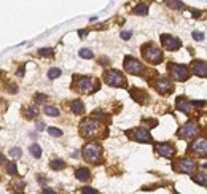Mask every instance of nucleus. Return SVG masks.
<instances>
[{
  "instance_id": "cd10ccee",
  "label": "nucleus",
  "mask_w": 207,
  "mask_h": 194,
  "mask_svg": "<svg viewBox=\"0 0 207 194\" xmlns=\"http://www.w3.org/2000/svg\"><path fill=\"white\" fill-rule=\"evenodd\" d=\"M5 165H7L8 175H13V177H15V175L18 173V169H16V164H15V162H8V164H5Z\"/></svg>"
},
{
  "instance_id": "473e14b6",
  "label": "nucleus",
  "mask_w": 207,
  "mask_h": 194,
  "mask_svg": "<svg viewBox=\"0 0 207 194\" xmlns=\"http://www.w3.org/2000/svg\"><path fill=\"white\" fill-rule=\"evenodd\" d=\"M40 56H43V58H45V56H46V58H51V56H53V49H51V48H41V49H40Z\"/></svg>"
},
{
  "instance_id": "5701e85b",
  "label": "nucleus",
  "mask_w": 207,
  "mask_h": 194,
  "mask_svg": "<svg viewBox=\"0 0 207 194\" xmlns=\"http://www.w3.org/2000/svg\"><path fill=\"white\" fill-rule=\"evenodd\" d=\"M49 165H51L53 170H62V169H65V162L62 159H54V161H51Z\"/></svg>"
},
{
  "instance_id": "bb28decb",
  "label": "nucleus",
  "mask_w": 207,
  "mask_h": 194,
  "mask_svg": "<svg viewBox=\"0 0 207 194\" xmlns=\"http://www.w3.org/2000/svg\"><path fill=\"white\" fill-rule=\"evenodd\" d=\"M80 58H83V59H92L94 58V53L91 51V49H88V48H83V49H80Z\"/></svg>"
},
{
  "instance_id": "79ce46f5",
  "label": "nucleus",
  "mask_w": 207,
  "mask_h": 194,
  "mask_svg": "<svg viewBox=\"0 0 207 194\" xmlns=\"http://www.w3.org/2000/svg\"><path fill=\"white\" fill-rule=\"evenodd\" d=\"M41 194H58V192L54 191V189H43V192H41Z\"/></svg>"
},
{
  "instance_id": "39448f33",
  "label": "nucleus",
  "mask_w": 207,
  "mask_h": 194,
  "mask_svg": "<svg viewBox=\"0 0 207 194\" xmlns=\"http://www.w3.org/2000/svg\"><path fill=\"white\" fill-rule=\"evenodd\" d=\"M104 81L108 86H113V88L126 86V78L123 76V73L120 70H107L104 73Z\"/></svg>"
},
{
  "instance_id": "2eb2a0df",
  "label": "nucleus",
  "mask_w": 207,
  "mask_h": 194,
  "mask_svg": "<svg viewBox=\"0 0 207 194\" xmlns=\"http://www.w3.org/2000/svg\"><path fill=\"white\" fill-rule=\"evenodd\" d=\"M193 73L201 78H207V64L204 61H193Z\"/></svg>"
},
{
  "instance_id": "1a4fd4ad",
  "label": "nucleus",
  "mask_w": 207,
  "mask_h": 194,
  "mask_svg": "<svg viewBox=\"0 0 207 194\" xmlns=\"http://www.w3.org/2000/svg\"><path fill=\"white\" fill-rule=\"evenodd\" d=\"M128 135L135 142H140V143H151L153 142V137L150 135V132L143 127H135L132 131H128Z\"/></svg>"
},
{
  "instance_id": "9d476101",
  "label": "nucleus",
  "mask_w": 207,
  "mask_h": 194,
  "mask_svg": "<svg viewBox=\"0 0 207 194\" xmlns=\"http://www.w3.org/2000/svg\"><path fill=\"white\" fill-rule=\"evenodd\" d=\"M169 72H171V76L174 80H177V81H185V80L190 78L188 67L186 65H182V64H174V65H171Z\"/></svg>"
},
{
  "instance_id": "aec40b11",
  "label": "nucleus",
  "mask_w": 207,
  "mask_h": 194,
  "mask_svg": "<svg viewBox=\"0 0 207 194\" xmlns=\"http://www.w3.org/2000/svg\"><path fill=\"white\" fill-rule=\"evenodd\" d=\"M134 15H139V16H145V15H148V5H147V3H139V5H135V8H134Z\"/></svg>"
},
{
  "instance_id": "ddd939ff",
  "label": "nucleus",
  "mask_w": 207,
  "mask_h": 194,
  "mask_svg": "<svg viewBox=\"0 0 207 194\" xmlns=\"http://www.w3.org/2000/svg\"><path fill=\"white\" fill-rule=\"evenodd\" d=\"M155 151L164 158H172L175 153V148L169 142H162V143H155Z\"/></svg>"
},
{
  "instance_id": "6ab92c4d",
  "label": "nucleus",
  "mask_w": 207,
  "mask_h": 194,
  "mask_svg": "<svg viewBox=\"0 0 207 194\" xmlns=\"http://www.w3.org/2000/svg\"><path fill=\"white\" fill-rule=\"evenodd\" d=\"M70 110H72L73 115H83V112H85V105H83L81 100L75 99V100L70 102Z\"/></svg>"
},
{
  "instance_id": "ea45409f",
  "label": "nucleus",
  "mask_w": 207,
  "mask_h": 194,
  "mask_svg": "<svg viewBox=\"0 0 207 194\" xmlns=\"http://www.w3.org/2000/svg\"><path fill=\"white\" fill-rule=\"evenodd\" d=\"M147 124H150V126H156V124H158V121L156 119H143Z\"/></svg>"
},
{
  "instance_id": "c756f323",
  "label": "nucleus",
  "mask_w": 207,
  "mask_h": 194,
  "mask_svg": "<svg viewBox=\"0 0 207 194\" xmlns=\"http://www.w3.org/2000/svg\"><path fill=\"white\" fill-rule=\"evenodd\" d=\"M46 99H48V97L45 94H41V92H37L34 95V102L35 104H43V102H46Z\"/></svg>"
},
{
  "instance_id": "a211bd4d",
  "label": "nucleus",
  "mask_w": 207,
  "mask_h": 194,
  "mask_svg": "<svg viewBox=\"0 0 207 194\" xmlns=\"http://www.w3.org/2000/svg\"><path fill=\"white\" fill-rule=\"evenodd\" d=\"M75 177H77V180H80V182H89L91 180V172L86 167H78L75 170Z\"/></svg>"
},
{
  "instance_id": "b1692460",
  "label": "nucleus",
  "mask_w": 207,
  "mask_h": 194,
  "mask_svg": "<svg viewBox=\"0 0 207 194\" xmlns=\"http://www.w3.org/2000/svg\"><path fill=\"white\" fill-rule=\"evenodd\" d=\"M61 68H58V67H53V68H49L48 70V78L49 80H56V78H59L61 76Z\"/></svg>"
},
{
  "instance_id": "0eeeda50",
  "label": "nucleus",
  "mask_w": 207,
  "mask_h": 194,
  "mask_svg": "<svg viewBox=\"0 0 207 194\" xmlns=\"http://www.w3.org/2000/svg\"><path fill=\"white\" fill-rule=\"evenodd\" d=\"M196 169H198V164L193 161L191 158H182V159H178V161L175 162V170L180 172V173H188V175H191V173L196 172Z\"/></svg>"
},
{
  "instance_id": "c85d7f7f",
  "label": "nucleus",
  "mask_w": 207,
  "mask_h": 194,
  "mask_svg": "<svg viewBox=\"0 0 207 194\" xmlns=\"http://www.w3.org/2000/svg\"><path fill=\"white\" fill-rule=\"evenodd\" d=\"M195 182H196L198 185H201V186H205V185H207V177H205L204 173H199V175L195 177Z\"/></svg>"
},
{
  "instance_id": "a18cd8bd",
  "label": "nucleus",
  "mask_w": 207,
  "mask_h": 194,
  "mask_svg": "<svg viewBox=\"0 0 207 194\" xmlns=\"http://www.w3.org/2000/svg\"><path fill=\"white\" fill-rule=\"evenodd\" d=\"M201 15V11H198V10H193V16H195V18H198Z\"/></svg>"
},
{
  "instance_id": "72a5a7b5",
  "label": "nucleus",
  "mask_w": 207,
  "mask_h": 194,
  "mask_svg": "<svg viewBox=\"0 0 207 194\" xmlns=\"http://www.w3.org/2000/svg\"><path fill=\"white\" fill-rule=\"evenodd\" d=\"M92 115H94L96 118H99V119H105V118H107V113H104L102 110H96Z\"/></svg>"
},
{
  "instance_id": "e433bc0d",
  "label": "nucleus",
  "mask_w": 207,
  "mask_h": 194,
  "mask_svg": "<svg viewBox=\"0 0 207 194\" xmlns=\"http://www.w3.org/2000/svg\"><path fill=\"white\" fill-rule=\"evenodd\" d=\"M193 38H195V40H198V41H201V40H204V34H202V32H198V30H195V32H193Z\"/></svg>"
},
{
  "instance_id": "9b49d317",
  "label": "nucleus",
  "mask_w": 207,
  "mask_h": 194,
  "mask_svg": "<svg viewBox=\"0 0 207 194\" xmlns=\"http://www.w3.org/2000/svg\"><path fill=\"white\" fill-rule=\"evenodd\" d=\"M124 68H126V72L131 75H140L143 72V64H140L132 56H126L124 58Z\"/></svg>"
},
{
  "instance_id": "a19ab883",
  "label": "nucleus",
  "mask_w": 207,
  "mask_h": 194,
  "mask_svg": "<svg viewBox=\"0 0 207 194\" xmlns=\"http://www.w3.org/2000/svg\"><path fill=\"white\" fill-rule=\"evenodd\" d=\"M38 183H40V185H45V183H48V178H45V177H40V178H38Z\"/></svg>"
},
{
  "instance_id": "7ed1b4c3",
  "label": "nucleus",
  "mask_w": 207,
  "mask_h": 194,
  "mask_svg": "<svg viewBox=\"0 0 207 194\" xmlns=\"http://www.w3.org/2000/svg\"><path fill=\"white\" fill-rule=\"evenodd\" d=\"M142 54H143V59L150 64H159L162 61V51L161 48H158L153 43H148L142 48Z\"/></svg>"
},
{
  "instance_id": "f257e3e1",
  "label": "nucleus",
  "mask_w": 207,
  "mask_h": 194,
  "mask_svg": "<svg viewBox=\"0 0 207 194\" xmlns=\"http://www.w3.org/2000/svg\"><path fill=\"white\" fill-rule=\"evenodd\" d=\"M73 89L77 91V92H81V94H91V92H94L96 89L99 88V81H94L92 78H89V76H78L77 75V78H75V81H73Z\"/></svg>"
},
{
  "instance_id": "dca6fc26",
  "label": "nucleus",
  "mask_w": 207,
  "mask_h": 194,
  "mask_svg": "<svg viewBox=\"0 0 207 194\" xmlns=\"http://www.w3.org/2000/svg\"><path fill=\"white\" fill-rule=\"evenodd\" d=\"M131 95L134 97V99L139 102V104H147L150 100V95L143 91V89H139V88H132L131 91Z\"/></svg>"
},
{
  "instance_id": "2f4dec72",
  "label": "nucleus",
  "mask_w": 207,
  "mask_h": 194,
  "mask_svg": "<svg viewBox=\"0 0 207 194\" xmlns=\"http://www.w3.org/2000/svg\"><path fill=\"white\" fill-rule=\"evenodd\" d=\"M8 155H10L11 158H21V148H11V150L8 151Z\"/></svg>"
},
{
  "instance_id": "4be33fe9",
  "label": "nucleus",
  "mask_w": 207,
  "mask_h": 194,
  "mask_svg": "<svg viewBox=\"0 0 207 194\" xmlns=\"http://www.w3.org/2000/svg\"><path fill=\"white\" fill-rule=\"evenodd\" d=\"M43 113H45V115H48V116H51V118H56V116H59V110H58L56 107L46 105V107L43 108Z\"/></svg>"
},
{
  "instance_id": "4c0bfd02",
  "label": "nucleus",
  "mask_w": 207,
  "mask_h": 194,
  "mask_svg": "<svg viewBox=\"0 0 207 194\" xmlns=\"http://www.w3.org/2000/svg\"><path fill=\"white\" fill-rule=\"evenodd\" d=\"M7 88H10L8 91H10L11 94H16V92H18V86H16V85H8Z\"/></svg>"
},
{
  "instance_id": "f704fd0d",
  "label": "nucleus",
  "mask_w": 207,
  "mask_h": 194,
  "mask_svg": "<svg viewBox=\"0 0 207 194\" xmlns=\"http://www.w3.org/2000/svg\"><path fill=\"white\" fill-rule=\"evenodd\" d=\"M81 194H97V191L92 189V188H89V186H85V188L81 189Z\"/></svg>"
},
{
  "instance_id": "c9c22d12",
  "label": "nucleus",
  "mask_w": 207,
  "mask_h": 194,
  "mask_svg": "<svg viewBox=\"0 0 207 194\" xmlns=\"http://www.w3.org/2000/svg\"><path fill=\"white\" fill-rule=\"evenodd\" d=\"M132 37V30H123L121 32V38L123 40H129Z\"/></svg>"
},
{
  "instance_id": "a878e982",
  "label": "nucleus",
  "mask_w": 207,
  "mask_h": 194,
  "mask_svg": "<svg viewBox=\"0 0 207 194\" xmlns=\"http://www.w3.org/2000/svg\"><path fill=\"white\" fill-rule=\"evenodd\" d=\"M24 115H26L27 119L35 118V116H37V108H34V107H26V108H24Z\"/></svg>"
},
{
  "instance_id": "423d86ee",
  "label": "nucleus",
  "mask_w": 207,
  "mask_h": 194,
  "mask_svg": "<svg viewBox=\"0 0 207 194\" xmlns=\"http://www.w3.org/2000/svg\"><path fill=\"white\" fill-rule=\"evenodd\" d=\"M188 151L199 158H207V138L204 137H196L193 143L188 146Z\"/></svg>"
},
{
  "instance_id": "37998d69",
  "label": "nucleus",
  "mask_w": 207,
  "mask_h": 194,
  "mask_svg": "<svg viewBox=\"0 0 207 194\" xmlns=\"http://www.w3.org/2000/svg\"><path fill=\"white\" fill-rule=\"evenodd\" d=\"M101 62H102V65H108V59L107 58H102V59H99Z\"/></svg>"
},
{
  "instance_id": "58836bf2",
  "label": "nucleus",
  "mask_w": 207,
  "mask_h": 194,
  "mask_svg": "<svg viewBox=\"0 0 207 194\" xmlns=\"http://www.w3.org/2000/svg\"><path fill=\"white\" fill-rule=\"evenodd\" d=\"M191 104L195 105V107H204V105H205L204 100H191Z\"/></svg>"
},
{
  "instance_id": "4468645a",
  "label": "nucleus",
  "mask_w": 207,
  "mask_h": 194,
  "mask_svg": "<svg viewBox=\"0 0 207 194\" xmlns=\"http://www.w3.org/2000/svg\"><path fill=\"white\" fill-rule=\"evenodd\" d=\"M155 88L159 94H169L172 91V81L167 76H159L155 83Z\"/></svg>"
},
{
  "instance_id": "7c9ffc66",
  "label": "nucleus",
  "mask_w": 207,
  "mask_h": 194,
  "mask_svg": "<svg viewBox=\"0 0 207 194\" xmlns=\"http://www.w3.org/2000/svg\"><path fill=\"white\" fill-rule=\"evenodd\" d=\"M48 134L53 135V137H61L62 135V131L58 129V127H48Z\"/></svg>"
},
{
  "instance_id": "393cba45",
  "label": "nucleus",
  "mask_w": 207,
  "mask_h": 194,
  "mask_svg": "<svg viewBox=\"0 0 207 194\" xmlns=\"http://www.w3.org/2000/svg\"><path fill=\"white\" fill-rule=\"evenodd\" d=\"M29 150H31V153H32V156H34V158H37V159H38V158L41 156V148H40V145H38V143H32Z\"/></svg>"
},
{
  "instance_id": "20e7f679",
  "label": "nucleus",
  "mask_w": 207,
  "mask_h": 194,
  "mask_svg": "<svg viewBox=\"0 0 207 194\" xmlns=\"http://www.w3.org/2000/svg\"><path fill=\"white\" fill-rule=\"evenodd\" d=\"M99 131H101V122L97 119L88 118L80 124V134L83 137H94L99 134Z\"/></svg>"
},
{
  "instance_id": "f3484780",
  "label": "nucleus",
  "mask_w": 207,
  "mask_h": 194,
  "mask_svg": "<svg viewBox=\"0 0 207 194\" xmlns=\"http://www.w3.org/2000/svg\"><path fill=\"white\" fill-rule=\"evenodd\" d=\"M191 102H188V100H185L183 97H178L177 99V102H175V107H177V110L178 112H182V113H185V115H190L191 113Z\"/></svg>"
},
{
  "instance_id": "412c9836",
  "label": "nucleus",
  "mask_w": 207,
  "mask_h": 194,
  "mask_svg": "<svg viewBox=\"0 0 207 194\" xmlns=\"http://www.w3.org/2000/svg\"><path fill=\"white\" fill-rule=\"evenodd\" d=\"M167 5H169V8H172V10H178V11L186 8L185 3L180 2V0H167Z\"/></svg>"
},
{
  "instance_id": "c03bdc74",
  "label": "nucleus",
  "mask_w": 207,
  "mask_h": 194,
  "mask_svg": "<svg viewBox=\"0 0 207 194\" xmlns=\"http://www.w3.org/2000/svg\"><path fill=\"white\" fill-rule=\"evenodd\" d=\"M78 35L83 38V37H86V35H88V32H86V30H80V32H78Z\"/></svg>"
},
{
  "instance_id": "f03ea898",
  "label": "nucleus",
  "mask_w": 207,
  "mask_h": 194,
  "mask_svg": "<svg viewBox=\"0 0 207 194\" xmlns=\"http://www.w3.org/2000/svg\"><path fill=\"white\" fill-rule=\"evenodd\" d=\"M101 156H102V148L97 142H89L83 148V158L91 164H96L97 161H101Z\"/></svg>"
},
{
  "instance_id": "49530a36",
  "label": "nucleus",
  "mask_w": 207,
  "mask_h": 194,
  "mask_svg": "<svg viewBox=\"0 0 207 194\" xmlns=\"http://www.w3.org/2000/svg\"><path fill=\"white\" fill-rule=\"evenodd\" d=\"M37 129H38V131H43L45 127H43V124H41V122H38V127H37Z\"/></svg>"
},
{
  "instance_id": "6e6552de",
  "label": "nucleus",
  "mask_w": 207,
  "mask_h": 194,
  "mask_svg": "<svg viewBox=\"0 0 207 194\" xmlns=\"http://www.w3.org/2000/svg\"><path fill=\"white\" fill-rule=\"evenodd\" d=\"M199 134V126L196 121H186L183 124V127H180L178 131V137L180 138H195L196 135Z\"/></svg>"
},
{
  "instance_id": "f8f14e48",
  "label": "nucleus",
  "mask_w": 207,
  "mask_h": 194,
  "mask_svg": "<svg viewBox=\"0 0 207 194\" xmlns=\"http://www.w3.org/2000/svg\"><path fill=\"white\" fill-rule=\"evenodd\" d=\"M162 38V46L166 51H177L180 49L182 46V41L178 40L177 37H172V35H161Z\"/></svg>"
}]
</instances>
